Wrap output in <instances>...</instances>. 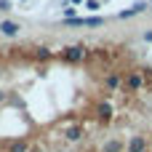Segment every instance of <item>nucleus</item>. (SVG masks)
<instances>
[{"instance_id":"obj_1","label":"nucleus","mask_w":152,"mask_h":152,"mask_svg":"<svg viewBox=\"0 0 152 152\" xmlns=\"http://www.w3.org/2000/svg\"><path fill=\"white\" fill-rule=\"evenodd\" d=\"M86 56H88V53H86L83 45H69V48L61 51V59H64V61H83Z\"/></svg>"},{"instance_id":"obj_2","label":"nucleus","mask_w":152,"mask_h":152,"mask_svg":"<svg viewBox=\"0 0 152 152\" xmlns=\"http://www.w3.org/2000/svg\"><path fill=\"white\" fill-rule=\"evenodd\" d=\"M64 24H80V27H102L104 19L102 16H91V19H64Z\"/></svg>"},{"instance_id":"obj_3","label":"nucleus","mask_w":152,"mask_h":152,"mask_svg":"<svg viewBox=\"0 0 152 152\" xmlns=\"http://www.w3.org/2000/svg\"><path fill=\"white\" fill-rule=\"evenodd\" d=\"M123 88H126V91H139V88H142V75H139V72H128L126 80H123Z\"/></svg>"},{"instance_id":"obj_4","label":"nucleus","mask_w":152,"mask_h":152,"mask_svg":"<svg viewBox=\"0 0 152 152\" xmlns=\"http://www.w3.org/2000/svg\"><path fill=\"white\" fill-rule=\"evenodd\" d=\"M126 152H147V139L144 136H131V142L126 144Z\"/></svg>"},{"instance_id":"obj_5","label":"nucleus","mask_w":152,"mask_h":152,"mask_svg":"<svg viewBox=\"0 0 152 152\" xmlns=\"http://www.w3.org/2000/svg\"><path fill=\"white\" fill-rule=\"evenodd\" d=\"M144 8H150V5H147V3H144V0H142V3H134V5H131V8H126V11H120V13H118V16H120V19H128V16H136V13H142V11H144Z\"/></svg>"},{"instance_id":"obj_6","label":"nucleus","mask_w":152,"mask_h":152,"mask_svg":"<svg viewBox=\"0 0 152 152\" xmlns=\"http://www.w3.org/2000/svg\"><path fill=\"white\" fill-rule=\"evenodd\" d=\"M102 152H126V144L120 139H110V142L102 144Z\"/></svg>"},{"instance_id":"obj_7","label":"nucleus","mask_w":152,"mask_h":152,"mask_svg":"<svg viewBox=\"0 0 152 152\" xmlns=\"http://www.w3.org/2000/svg\"><path fill=\"white\" fill-rule=\"evenodd\" d=\"M19 29H21V27H19L16 21H3V24H0V32H3V35H8V37L19 35Z\"/></svg>"},{"instance_id":"obj_8","label":"nucleus","mask_w":152,"mask_h":152,"mask_svg":"<svg viewBox=\"0 0 152 152\" xmlns=\"http://www.w3.org/2000/svg\"><path fill=\"white\" fill-rule=\"evenodd\" d=\"M64 136H67L69 142H77V139H83V126H69V128L64 131Z\"/></svg>"},{"instance_id":"obj_9","label":"nucleus","mask_w":152,"mask_h":152,"mask_svg":"<svg viewBox=\"0 0 152 152\" xmlns=\"http://www.w3.org/2000/svg\"><path fill=\"white\" fill-rule=\"evenodd\" d=\"M99 120H104V123L112 120V107L110 104H99Z\"/></svg>"},{"instance_id":"obj_10","label":"nucleus","mask_w":152,"mask_h":152,"mask_svg":"<svg viewBox=\"0 0 152 152\" xmlns=\"http://www.w3.org/2000/svg\"><path fill=\"white\" fill-rule=\"evenodd\" d=\"M104 86H107V88H118V86H120V77H118V75H107V77H104Z\"/></svg>"},{"instance_id":"obj_11","label":"nucleus","mask_w":152,"mask_h":152,"mask_svg":"<svg viewBox=\"0 0 152 152\" xmlns=\"http://www.w3.org/2000/svg\"><path fill=\"white\" fill-rule=\"evenodd\" d=\"M8 152H27V142H13L8 147Z\"/></svg>"},{"instance_id":"obj_12","label":"nucleus","mask_w":152,"mask_h":152,"mask_svg":"<svg viewBox=\"0 0 152 152\" xmlns=\"http://www.w3.org/2000/svg\"><path fill=\"white\" fill-rule=\"evenodd\" d=\"M75 16V8L72 5H64V19H72Z\"/></svg>"},{"instance_id":"obj_13","label":"nucleus","mask_w":152,"mask_h":152,"mask_svg":"<svg viewBox=\"0 0 152 152\" xmlns=\"http://www.w3.org/2000/svg\"><path fill=\"white\" fill-rule=\"evenodd\" d=\"M48 56H51L48 48H37V59H48Z\"/></svg>"},{"instance_id":"obj_14","label":"nucleus","mask_w":152,"mask_h":152,"mask_svg":"<svg viewBox=\"0 0 152 152\" xmlns=\"http://www.w3.org/2000/svg\"><path fill=\"white\" fill-rule=\"evenodd\" d=\"M0 11H8V3L5 0H0Z\"/></svg>"},{"instance_id":"obj_15","label":"nucleus","mask_w":152,"mask_h":152,"mask_svg":"<svg viewBox=\"0 0 152 152\" xmlns=\"http://www.w3.org/2000/svg\"><path fill=\"white\" fill-rule=\"evenodd\" d=\"M144 40H150V43H152V32H144Z\"/></svg>"},{"instance_id":"obj_16","label":"nucleus","mask_w":152,"mask_h":152,"mask_svg":"<svg viewBox=\"0 0 152 152\" xmlns=\"http://www.w3.org/2000/svg\"><path fill=\"white\" fill-rule=\"evenodd\" d=\"M72 3H83V0H72Z\"/></svg>"},{"instance_id":"obj_17","label":"nucleus","mask_w":152,"mask_h":152,"mask_svg":"<svg viewBox=\"0 0 152 152\" xmlns=\"http://www.w3.org/2000/svg\"><path fill=\"white\" fill-rule=\"evenodd\" d=\"M150 11H152V3H150Z\"/></svg>"}]
</instances>
